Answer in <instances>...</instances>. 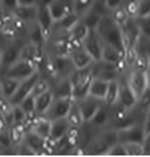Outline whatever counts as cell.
Masks as SVG:
<instances>
[{
    "label": "cell",
    "mask_w": 150,
    "mask_h": 157,
    "mask_svg": "<svg viewBox=\"0 0 150 157\" xmlns=\"http://www.w3.org/2000/svg\"><path fill=\"white\" fill-rule=\"evenodd\" d=\"M90 30L82 20H80L69 32V38L73 47L82 45Z\"/></svg>",
    "instance_id": "22"
},
{
    "label": "cell",
    "mask_w": 150,
    "mask_h": 157,
    "mask_svg": "<svg viewBox=\"0 0 150 157\" xmlns=\"http://www.w3.org/2000/svg\"><path fill=\"white\" fill-rule=\"evenodd\" d=\"M0 116L10 128L13 125V105L9 100L0 93Z\"/></svg>",
    "instance_id": "30"
},
{
    "label": "cell",
    "mask_w": 150,
    "mask_h": 157,
    "mask_svg": "<svg viewBox=\"0 0 150 157\" xmlns=\"http://www.w3.org/2000/svg\"><path fill=\"white\" fill-rule=\"evenodd\" d=\"M51 123V121L45 117H38L30 125L28 130L48 140L50 136Z\"/></svg>",
    "instance_id": "25"
},
{
    "label": "cell",
    "mask_w": 150,
    "mask_h": 157,
    "mask_svg": "<svg viewBox=\"0 0 150 157\" xmlns=\"http://www.w3.org/2000/svg\"><path fill=\"white\" fill-rule=\"evenodd\" d=\"M73 101V98H54L52 104L43 117L50 121L66 117Z\"/></svg>",
    "instance_id": "5"
},
{
    "label": "cell",
    "mask_w": 150,
    "mask_h": 157,
    "mask_svg": "<svg viewBox=\"0 0 150 157\" xmlns=\"http://www.w3.org/2000/svg\"><path fill=\"white\" fill-rule=\"evenodd\" d=\"M124 7L130 18H137L140 13V0H125Z\"/></svg>",
    "instance_id": "39"
},
{
    "label": "cell",
    "mask_w": 150,
    "mask_h": 157,
    "mask_svg": "<svg viewBox=\"0 0 150 157\" xmlns=\"http://www.w3.org/2000/svg\"><path fill=\"white\" fill-rule=\"evenodd\" d=\"M127 79L138 100L147 88L145 72L133 69L127 76Z\"/></svg>",
    "instance_id": "14"
},
{
    "label": "cell",
    "mask_w": 150,
    "mask_h": 157,
    "mask_svg": "<svg viewBox=\"0 0 150 157\" xmlns=\"http://www.w3.org/2000/svg\"><path fill=\"white\" fill-rule=\"evenodd\" d=\"M4 11L11 13L18 6V0H1Z\"/></svg>",
    "instance_id": "47"
},
{
    "label": "cell",
    "mask_w": 150,
    "mask_h": 157,
    "mask_svg": "<svg viewBox=\"0 0 150 157\" xmlns=\"http://www.w3.org/2000/svg\"><path fill=\"white\" fill-rule=\"evenodd\" d=\"M123 144H124L127 156H141L145 155L143 143H126Z\"/></svg>",
    "instance_id": "36"
},
{
    "label": "cell",
    "mask_w": 150,
    "mask_h": 157,
    "mask_svg": "<svg viewBox=\"0 0 150 157\" xmlns=\"http://www.w3.org/2000/svg\"><path fill=\"white\" fill-rule=\"evenodd\" d=\"M39 71L38 65L30 60L20 59L10 66L1 76H4L21 82Z\"/></svg>",
    "instance_id": "3"
},
{
    "label": "cell",
    "mask_w": 150,
    "mask_h": 157,
    "mask_svg": "<svg viewBox=\"0 0 150 157\" xmlns=\"http://www.w3.org/2000/svg\"><path fill=\"white\" fill-rule=\"evenodd\" d=\"M93 75L90 66L83 69H76L70 79L72 83L73 98L78 100L88 96Z\"/></svg>",
    "instance_id": "2"
},
{
    "label": "cell",
    "mask_w": 150,
    "mask_h": 157,
    "mask_svg": "<svg viewBox=\"0 0 150 157\" xmlns=\"http://www.w3.org/2000/svg\"><path fill=\"white\" fill-rule=\"evenodd\" d=\"M124 55L117 49L103 44L102 60L116 65L118 62L124 59Z\"/></svg>",
    "instance_id": "32"
},
{
    "label": "cell",
    "mask_w": 150,
    "mask_h": 157,
    "mask_svg": "<svg viewBox=\"0 0 150 157\" xmlns=\"http://www.w3.org/2000/svg\"><path fill=\"white\" fill-rule=\"evenodd\" d=\"M146 80H147V87L150 89V66L147 71L145 72Z\"/></svg>",
    "instance_id": "53"
},
{
    "label": "cell",
    "mask_w": 150,
    "mask_h": 157,
    "mask_svg": "<svg viewBox=\"0 0 150 157\" xmlns=\"http://www.w3.org/2000/svg\"><path fill=\"white\" fill-rule=\"evenodd\" d=\"M125 0H103V5L110 13L113 10L123 6Z\"/></svg>",
    "instance_id": "45"
},
{
    "label": "cell",
    "mask_w": 150,
    "mask_h": 157,
    "mask_svg": "<svg viewBox=\"0 0 150 157\" xmlns=\"http://www.w3.org/2000/svg\"><path fill=\"white\" fill-rule=\"evenodd\" d=\"M26 118V113L20 105H13V125L25 124Z\"/></svg>",
    "instance_id": "43"
},
{
    "label": "cell",
    "mask_w": 150,
    "mask_h": 157,
    "mask_svg": "<svg viewBox=\"0 0 150 157\" xmlns=\"http://www.w3.org/2000/svg\"><path fill=\"white\" fill-rule=\"evenodd\" d=\"M39 6H18L10 14L16 20L26 25L35 22L38 13Z\"/></svg>",
    "instance_id": "19"
},
{
    "label": "cell",
    "mask_w": 150,
    "mask_h": 157,
    "mask_svg": "<svg viewBox=\"0 0 150 157\" xmlns=\"http://www.w3.org/2000/svg\"><path fill=\"white\" fill-rule=\"evenodd\" d=\"M119 83L118 80L109 82L104 103L109 107H112L118 103Z\"/></svg>",
    "instance_id": "31"
},
{
    "label": "cell",
    "mask_w": 150,
    "mask_h": 157,
    "mask_svg": "<svg viewBox=\"0 0 150 157\" xmlns=\"http://www.w3.org/2000/svg\"><path fill=\"white\" fill-rule=\"evenodd\" d=\"M150 15V0H140V13L138 17Z\"/></svg>",
    "instance_id": "46"
},
{
    "label": "cell",
    "mask_w": 150,
    "mask_h": 157,
    "mask_svg": "<svg viewBox=\"0 0 150 157\" xmlns=\"http://www.w3.org/2000/svg\"><path fill=\"white\" fill-rule=\"evenodd\" d=\"M143 145L145 155H150V132L145 136Z\"/></svg>",
    "instance_id": "49"
},
{
    "label": "cell",
    "mask_w": 150,
    "mask_h": 157,
    "mask_svg": "<svg viewBox=\"0 0 150 157\" xmlns=\"http://www.w3.org/2000/svg\"><path fill=\"white\" fill-rule=\"evenodd\" d=\"M20 82L13 78L1 76L0 93L8 99L11 98L16 92Z\"/></svg>",
    "instance_id": "29"
},
{
    "label": "cell",
    "mask_w": 150,
    "mask_h": 157,
    "mask_svg": "<svg viewBox=\"0 0 150 157\" xmlns=\"http://www.w3.org/2000/svg\"><path fill=\"white\" fill-rule=\"evenodd\" d=\"M145 42V52L148 58L150 63V39H145L141 36Z\"/></svg>",
    "instance_id": "51"
},
{
    "label": "cell",
    "mask_w": 150,
    "mask_h": 157,
    "mask_svg": "<svg viewBox=\"0 0 150 157\" xmlns=\"http://www.w3.org/2000/svg\"><path fill=\"white\" fill-rule=\"evenodd\" d=\"M138 53L139 51L136 46L130 45L125 49L124 58L128 67H133V66L137 59Z\"/></svg>",
    "instance_id": "40"
},
{
    "label": "cell",
    "mask_w": 150,
    "mask_h": 157,
    "mask_svg": "<svg viewBox=\"0 0 150 157\" xmlns=\"http://www.w3.org/2000/svg\"><path fill=\"white\" fill-rule=\"evenodd\" d=\"M51 89V83L49 78L41 74L33 86L32 94L35 97H37L49 90Z\"/></svg>",
    "instance_id": "34"
},
{
    "label": "cell",
    "mask_w": 150,
    "mask_h": 157,
    "mask_svg": "<svg viewBox=\"0 0 150 157\" xmlns=\"http://www.w3.org/2000/svg\"><path fill=\"white\" fill-rule=\"evenodd\" d=\"M4 12V7L2 6V2L0 0V14L3 13Z\"/></svg>",
    "instance_id": "54"
},
{
    "label": "cell",
    "mask_w": 150,
    "mask_h": 157,
    "mask_svg": "<svg viewBox=\"0 0 150 157\" xmlns=\"http://www.w3.org/2000/svg\"><path fill=\"white\" fill-rule=\"evenodd\" d=\"M80 17L75 12L66 16L62 20L54 23L53 31L69 33L70 30L80 20Z\"/></svg>",
    "instance_id": "28"
},
{
    "label": "cell",
    "mask_w": 150,
    "mask_h": 157,
    "mask_svg": "<svg viewBox=\"0 0 150 157\" xmlns=\"http://www.w3.org/2000/svg\"><path fill=\"white\" fill-rule=\"evenodd\" d=\"M48 8L55 23L74 12L73 0H52Z\"/></svg>",
    "instance_id": "11"
},
{
    "label": "cell",
    "mask_w": 150,
    "mask_h": 157,
    "mask_svg": "<svg viewBox=\"0 0 150 157\" xmlns=\"http://www.w3.org/2000/svg\"><path fill=\"white\" fill-rule=\"evenodd\" d=\"M82 46L94 62L102 60L103 43L95 29H90Z\"/></svg>",
    "instance_id": "9"
},
{
    "label": "cell",
    "mask_w": 150,
    "mask_h": 157,
    "mask_svg": "<svg viewBox=\"0 0 150 157\" xmlns=\"http://www.w3.org/2000/svg\"><path fill=\"white\" fill-rule=\"evenodd\" d=\"M140 27L141 36L145 39H150V15L136 18Z\"/></svg>",
    "instance_id": "38"
},
{
    "label": "cell",
    "mask_w": 150,
    "mask_h": 157,
    "mask_svg": "<svg viewBox=\"0 0 150 157\" xmlns=\"http://www.w3.org/2000/svg\"><path fill=\"white\" fill-rule=\"evenodd\" d=\"M143 124L145 135L146 136L150 132V108L145 113Z\"/></svg>",
    "instance_id": "48"
},
{
    "label": "cell",
    "mask_w": 150,
    "mask_h": 157,
    "mask_svg": "<svg viewBox=\"0 0 150 157\" xmlns=\"http://www.w3.org/2000/svg\"><path fill=\"white\" fill-rule=\"evenodd\" d=\"M36 22L42 32L46 43L52 35L54 26V21L48 7L39 6Z\"/></svg>",
    "instance_id": "13"
},
{
    "label": "cell",
    "mask_w": 150,
    "mask_h": 157,
    "mask_svg": "<svg viewBox=\"0 0 150 157\" xmlns=\"http://www.w3.org/2000/svg\"><path fill=\"white\" fill-rule=\"evenodd\" d=\"M110 109V107H108L103 102L93 117L88 122L98 132L106 128L109 124L111 116Z\"/></svg>",
    "instance_id": "17"
},
{
    "label": "cell",
    "mask_w": 150,
    "mask_h": 157,
    "mask_svg": "<svg viewBox=\"0 0 150 157\" xmlns=\"http://www.w3.org/2000/svg\"><path fill=\"white\" fill-rule=\"evenodd\" d=\"M0 78H1V76H0Z\"/></svg>",
    "instance_id": "57"
},
{
    "label": "cell",
    "mask_w": 150,
    "mask_h": 157,
    "mask_svg": "<svg viewBox=\"0 0 150 157\" xmlns=\"http://www.w3.org/2000/svg\"><path fill=\"white\" fill-rule=\"evenodd\" d=\"M136 107L145 114L150 108V89L148 87L138 99Z\"/></svg>",
    "instance_id": "42"
},
{
    "label": "cell",
    "mask_w": 150,
    "mask_h": 157,
    "mask_svg": "<svg viewBox=\"0 0 150 157\" xmlns=\"http://www.w3.org/2000/svg\"><path fill=\"white\" fill-rule=\"evenodd\" d=\"M54 98L51 89L35 97V113L38 117H43L48 110Z\"/></svg>",
    "instance_id": "26"
},
{
    "label": "cell",
    "mask_w": 150,
    "mask_h": 157,
    "mask_svg": "<svg viewBox=\"0 0 150 157\" xmlns=\"http://www.w3.org/2000/svg\"><path fill=\"white\" fill-rule=\"evenodd\" d=\"M98 1H100V2H103V0H97Z\"/></svg>",
    "instance_id": "56"
},
{
    "label": "cell",
    "mask_w": 150,
    "mask_h": 157,
    "mask_svg": "<svg viewBox=\"0 0 150 157\" xmlns=\"http://www.w3.org/2000/svg\"><path fill=\"white\" fill-rule=\"evenodd\" d=\"M118 103L127 109H134L137 103V98L128 83L127 76L121 75L118 79Z\"/></svg>",
    "instance_id": "10"
},
{
    "label": "cell",
    "mask_w": 150,
    "mask_h": 157,
    "mask_svg": "<svg viewBox=\"0 0 150 157\" xmlns=\"http://www.w3.org/2000/svg\"><path fill=\"white\" fill-rule=\"evenodd\" d=\"M109 82L100 78H94L89 88L88 96L104 101Z\"/></svg>",
    "instance_id": "24"
},
{
    "label": "cell",
    "mask_w": 150,
    "mask_h": 157,
    "mask_svg": "<svg viewBox=\"0 0 150 157\" xmlns=\"http://www.w3.org/2000/svg\"><path fill=\"white\" fill-rule=\"evenodd\" d=\"M1 53H2V46H1L0 45V65H1Z\"/></svg>",
    "instance_id": "55"
},
{
    "label": "cell",
    "mask_w": 150,
    "mask_h": 157,
    "mask_svg": "<svg viewBox=\"0 0 150 157\" xmlns=\"http://www.w3.org/2000/svg\"><path fill=\"white\" fill-rule=\"evenodd\" d=\"M110 14L113 20L121 26H123L130 18L124 8V5L113 10Z\"/></svg>",
    "instance_id": "37"
},
{
    "label": "cell",
    "mask_w": 150,
    "mask_h": 157,
    "mask_svg": "<svg viewBox=\"0 0 150 157\" xmlns=\"http://www.w3.org/2000/svg\"><path fill=\"white\" fill-rule=\"evenodd\" d=\"M106 155L110 156H127V152L125 149L124 144L121 143H118L113 147L107 153Z\"/></svg>",
    "instance_id": "44"
},
{
    "label": "cell",
    "mask_w": 150,
    "mask_h": 157,
    "mask_svg": "<svg viewBox=\"0 0 150 157\" xmlns=\"http://www.w3.org/2000/svg\"><path fill=\"white\" fill-rule=\"evenodd\" d=\"M76 101L85 123L91 120L103 102L89 96Z\"/></svg>",
    "instance_id": "12"
},
{
    "label": "cell",
    "mask_w": 150,
    "mask_h": 157,
    "mask_svg": "<svg viewBox=\"0 0 150 157\" xmlns=\"http://www.w3.org/2000/svg\"><path fill=\"white\" fill-rule=\"evenodd\" d=\"M51 121L50 136L48 139L56 143L65 136L71 126L66 117L54 120Z\"/></svg>",
    "instance_id": "21"
},
{
    "label": "cell",
    "mask_w": 150,
    "mask_h": 157,
    "mask_svg": "<svg viewBox=\"0 0 150 157\" xmlns=\"http://www.w3.org/2000/svg\"><path fill=\"white\" fill-rule=\"evenodd\" d=\"M111 147L98 132L87 145L84 152L89 155H106Z\"/></svg>",
    "instance_id": "18"
},
{
    "label": "cell",
    "mask_w": 150,
    "mask_h": 157,
    "mask_svg": "<svg viewBox=\"0 0 150 157\" xmlns=\"http://www.w3.org/2000/svg\"><path fill=\"white\" fill-rule=\"evenodd\" d=\"M40 75V72L38 71L29 78L20 82L14 94L8 99L11 105H20L23 100L32 94L33 86Z\"/></svg>",
    "instance_id": "6"
},
{
    "label": "cell",
    "mask_w": 150,
    "mask_h": 157,
    "mask_svg": "<svg viewBox=\"0 0 150 157\" xmlns=\"http://www.w3.org/2000/svg\"><path fill=\"white\" fill-rule=\"evenodd\" d=\"M51 90L55 98H73V90L70 77L50 80Z\"/></svg>",
    "instance_id": "20"
},
{
    "label": "cell",
    "mask_w": 150,
    "mask_h": 157,
    "mask_svg": "<svg viewBox=\"0 0 150 157\" xmlns=\"http://www.w3.org/2000/svg\"><path fill=\"white\" fill-rule=\"evenodd\" d=\"M46 140L33 132L28 130L24 134L22 142L33 151L35 155L45 154V152H48L46 147Z\"/></svg>",
    "instance_id": "16"
},
{
    "label": "cell",
    "mask_w": 150,
    "mask_h": 157,
    "mask_svg": "<svg viewBox=\"0 0 150 157\" xmlns=\"http://www.w3.org/2000/svg\"><path fill=\"white\" fill-rule=\"evenodd\" d=\"M150 66V61L147 54L145 52L144 53L139 52L133 69L145 72L149 68Z\"/></svg>",
    "instance_id": "41"
},
{
    "label": "cell",
    "mask_w": 150,
    "mask_h": 157,
    "mask_svg": "<svg viewBox=\"0 0 150 157\" xmlns=\"http://www.w3.org/2000/svg\"><path fill=\"white\" fill-rule=\"evenodd\" d=\"M95 30L103 44L114 48L124 56L125 45L122 28L113 20L110 13L102 16Z\"/></svg>",
    "instance_id": "1"
},
{
    "label": "cell",
    "mask_w": 150,
    "mask_h": 157,
    "mask_svg": "<svg viewBox=\"0 0 150 157\" xmlns=\"http://www.w3.org/2000/svg\"><path fill=\"white\" fill-rule=\"evenodd\" d=\"M119 143H140L143 144L145 132L143 123H138L117 130Z\"/></svg>",
    "instance_id": "7"
},
{
    "label": "cell",
    "mask_w": 150,
    "mask_h": 157,
    "mask_svg": "<svg viewBox=\"0 0 150 157\" xmlns=\"http://www.w3.org/2000/svg\"><path fill=\"white\" fill-rule=\"evenodd\" d=\"M28 41L32 42L38 46L41 49L44 50L46 45V40L37 22L35 21L28 25Z\"/></svg>",
    "instance_id": "27"
},
{
    "label": "cell",
    "mask_w": 150,
    "mask_h": 157,
    "mask_svg": "<svg viewBox=\"0 0 150 157\" xmlns=\"http://www.w3.org/2000/svg\"><path fill=\"white\" fill-rule=\"evenodd\" d=\"M90 68L94 78L109 82L118 80L121 75L114 64L103 60L94 62L90 66Z\"/></svg>",
    "instance_id": "4"
},
{
    "label": "cell",
    "mask_w": 150,
    "mask_h": 157,
    "mask_svg": "<svg viewBox=\"0 0 150 157\" xmlns=\"http://www.w3.org/2000/svg\"><path fill=\"white\" fill-rule=\"evenodd\" d=\"M22 45V44L20 45L17 42H11L3 47L2 46L0 75L20 59Z\"/></svg>",
    "instance_id": "8"
},
{
    "label": "cell",
    "mask_w": 150,
    "mask_h": 157,
    "mask_svg": "<svg viewBox=\"0 0 150 157\" xmlns=\"http://www.w3.org/2000/svg\"><path fill=\"white\" fill-rule=\"evenodd\" d=\"M18 6H38L37 0H18Z\"/></svg>",
    "instance_id": "50"
},
{
    "label": "cell",
    "mask_w": 150,
    "mask_h": 157,
    "mask_svg": "<svg viewBox=\"0 0 150 157\" xmlns=\"http://www.w3.org/2000/svg\"><path fill=\"white\" fill-rule=\"evenodd\" d=\"M96 0H73L74 12L80 18L94 7Z\"/></svg>",
    "instance_id": "35"
},
{
    "label": "cell",
    "mask_w": 150,
    "mask_h": 157,
    "mask_svg": "<svg viewBox=\"0 0 150 157\" xmlns=\"http://www.w3.org/2000/svg\"><path fill=\"white\" fill-rule=\"evenodd\" d=\"M52 0H37V4L38 6L48 7Z\"/></svg>",
    "instance_id": "52"
},
{
    "label": "cell",
    "mask_w": 150,
    "mask_h": 157,
    "mask_svg": "<svg viewBox=\"0 0 150 157\" xmlns=\"http://www.w3.org/2000/svg\"><path fill=\"white\" fill-rule=\"evenodd\" d=\"M66 118L71 126L73 127L79 128L85 123L79 110L78 105L75 100H74L71 108Z\"/></svg>",
    "instance_id": "33"
},
{
    "label": "cell",
    "mask_w": 150,
    "mask_h": 157,
    "mask_svg": "<svg viewBox=\"0 0 150 157\" xmlns=\"http://www.w3.org/2000/svg\"><path fill=\"white\" fill-rule=\"evenodd\" d=\"M121 28L129 37L131 44L134 46H138L141 38V33L136 18H129Z\"/></svg>",
    "instance_id": "23"
},
{
    "label": "cell",
    "mask_w": 150,
    "mask_h": 157,
    "mask_svg": "<svg viewBox=\"0 0 150 157\" xmlns=\"http://www.w3.org/2000/svg\"><path fill=\"white\" fill-rule=\"evenodd\" d=\"M69 56L76 69H83L90 67L94 62L82 45L72 48Z\"/></svg>",
    "instance_id": "15"
}]
</instances>
